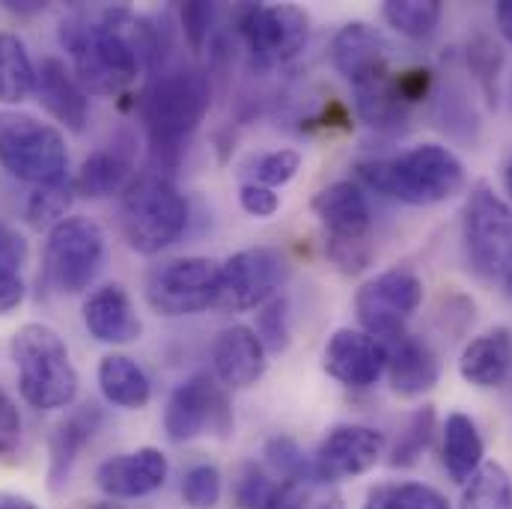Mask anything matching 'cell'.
<instances>
[{
    "label": "cell",
    "mask_w": 512,
    "mask_h": 509,
    "mask_svg": "<svg viewBox=\"0 0 512 509\" xmlns=\"http://www.w3.org/2000/svg\"><path fill=\"white\" fill-rule=\"evenodd\" d=\"M236 426L224 384L209 373H197L179 384L164 408V432L173 444H188L200 435L227 438Z\"/></svg>",
    "instance_id": "obj_12"
},
{
    "label": "cell",
    "mask_w": 512,
    "mask_h": 509,
    "mask_svg": "<svg viewBox=\"0 0 512 509\" xmlns=\"http://www.w3.org/2000/svg\"><path fill=\"white\" fill-rule=\"evenodd\" d=\"M36 99L39 105L69 131H84L90 120V96L78 84L72 66L60 57H45L36 69Z\"/></svg>",
    "instance_id": "obj_21"
},
{
    "label": "cell",
    "mask_w": 512,
    "mask_h": 509,
    "mask_svg": "<svg viewBox=\"0 0 512 509\" xmlns=\"http://www.w3.org/2000/svg\"><path fill=\"white\" fill-rule=\"evenodd\" d=\"M9 355L18 373L21 399L39 411L66 408L78 396V370L66 340L42 322H27L12 334Z\"/></svg>",
    "instance_id": "obj_4"
},
{
    "label": "cell",
    "mask_w": 512,
    "mask_h": 509,
    "mask_svg": "<svg viewBox=\"0 0 512 509\" xmlns=\"http://www.w3.org/2000/svg\"><path fill=\"white\" fill-rule=\"evenodd\" d=\"M221 283V262L209 256H179L152 268L146 298L155 313L179 319L215 307Z\"/></svg>",
    "instance_id": "obj_11"
},
{
    "label": "cell",
    "mask_w": 512,
    "mask_h": 509,
    "mask_svg": "<svg viewBox=\"0 0 512 509\" xmlns=\"http://www.w3.org/2000/svg\"><path fill=\"white\" fill-rule=\"evenodd\" d=\"M236 30L259 72L283 69L310 42V18L295 3H248L236 12Z\"/></svg>",
    "instance_id": "obj_8"
},
{
    "label": "cell",
    "mask_w": 512,
    "mask_h": 509,
    "mask_svg": "<svg viewBox=\"0 0 512 509\" xmlns=\"http://www.w3.org/2000/svg\"><path fill=\"white\" fill-rule=\"evenodd\" d=\"M265 459H268V465L280 474V480L298 477V474H304V471H310V468H313V465H310V459H304L301 447H298L292 438H286V435H277V438H271V441H268V447H265Z\"/></svg>",
    "instance_id": "obj_41"
},
{
    "label": "cell",
    "mask_w": 512,
    "mask_h": 509,
    "mask_svg": "<svg viewBox=\"0 0 512 509\" xmlns=\"http://www.w3.org/2000/svg\"><path fill=\"white\" fill-rule=\"evenodd\" d=\"M21 301H24V283H21V277L0 274V316L12 313Z\"/></svg>",
    "instance_id": "obj_45"
},
{
    "label": "cell",
    "mask_w": 512,
    "mask_h": 509,
    "mask_svg": "<svg viewBox=\"0 0 512 509\" xmlns=\"http://www.w3.org/2000/svg\"><path fill=\"white\" fill-rule=\"evenodd\" d=\"M298 170H301V152L298 149H274L256 161L254 182L277 191V188L289 185L298 176Z\"/></svg>",
    "instance_id": "obj_39"
},
{
    "label": "cell",
    "mask_w": 512,
    "mask_h": 509,
    "mask_svg": "<svg viewBox=\"0 0 512 509\" xmlns=\"http://www.w3.org/2000/svg\"><path fill=\"white\" fill-rule=\"evenodd\" d=\"M384 453V435L370 429V426H337L331 429L322 444L316 447L310 465L313 471L328 480V483H340V480H352L361 477L367 471H373L379 465Z\"/></svg>",
    "instance_id": "obj_15"
},
{
    "label": "cell",
    "mask_w": 512,
    "mask_h": 509,
    "mask_svg": "<svg viewBox=\"0 0 512 509\" xmlns=\"http://www.w3.org/2000/svg\"><path fill=\"white\" fill-rule=\"evenodd\" d=\"M355 173L376 194L405 206L447 203L465 188V164L453 149L438 143H423L393 158L358 161Z\"/></svg>",
    "instance_id": "obj_3"
},
{
    "label": "cell",
    "mask_w": 512,
    "mask_h": 509,
    "mask_svg": "<svg viewBox=\"0 0 512 509\" xmlns=\"http://www.w3.org/2000/svg\"><path fill=\"white\" fill-rule=\"evenodd\" d=\"M0 509H39L33 501H27V498H18V495H6V492H0Z\"/></svg>",
    "instance_id": "obj_47"
},
{
    "label": "cell",
    "mask_w": 512,
    "mask_h": 509,
    "mask_svg": "<svg viewBox=\"0 0 512 509\" xmlns=\"http://www.w3.org/2000/svg\"><path fill=\"white\" fill-rule=\"evenodd\" d=\"M268 509H343V495L337 492V483L322 480L310 468L298 477L280 480Z\"/></svg>",
    "instance_id": "obj_29"
},
{
    "label": "cell",
    "mask_w": 512,
    "mask_h": 509,
    "mask_svg": "<svg viewBox=\"0 0 512 509\" xmlns=\"http://www.w3.org/2000/svg\"><path fill=\"white\" fill-rule=\"evenodd\" d=\"M6 9L15 12V15H33V12L45 9V3H36V0H27V3H6Z\"/></svg>",
    "instance_id": "obj_48"
},
{
    "label": "cell",
    "mask_w": 512,
    "mask_h": 509,
    "mask_svg": "<svg viewBox=\"0 0 512 509\" xmlns=\"http://www.w3.org/2000/svg\"><path fill=\"white\" fill-rule=\"evenodd\" d=\"M99 387L111 405L126 408V411H137L152 399V384H149V376L143 373V367L120 352H111L102 358Z\"/></svg>",
    "instance_id": "obj_27"
},
{
    "label": "cell",
    "mask_w": 512,
    "mask_h": 509,
    "mask_svg": "<svg viewBox=\"0 0 512 509\" xmlns=\"http://www.w3.org/2000/svg\"><path fill=\"white\" fill-rule=\"evenodd\" d=\"M185 224L188 203L164 173H140L120 194V230L134 254H161L185 233Z\"/></svg>",
    "instance_id": "obj_5"
},
{
    "label": "cell",
    "mask_w": 512,
    "mask_h": 509,
    "mask_svg": "<svg viewBox=\"0 0 512 509\" xmlns=\"http://www.w3.org/2000/svg\"><path fill=\"white\" fill-rule=\"evenodd\" d=\"M432 429H435V411H432V405H423L420 411H414L405 432L399 435V441L390 453V465L393 468H411L423 456V450L429 447Z\"/></svg>",
    "instance_id": "obj_35"
},
{
    "label": "cell",
    "mask_w": 512,
    "mask_h": 509,
    "mask_svg": "<svg viewBox=\"0 0 512 509\" xmlns=\"http://www.w3.org/2000/svg\"><path fill=\"white\" fill-rule=\"evenodd\" d=\"M512 373V334L507 328L474 337L459 358V376L471 387L492 390L504 387Z\"/></svg>",
    "instance_id": "obj_25"
},
{
    "label": "cell",
    "mask_w": 512,
    "mask_h": 509,
    "mask_svg": "<svg viewBox=\"0 0 512 509\" xmlns=\"http://www.w3.org/2000/svg\"><path fill=\"white\" fill-rule=\"evenodd\" d=\"M170 462L158 447H140L131 453H120L99 465L96 486L111 501H137L158 492L167 483Z\"/></svg>",
    "instance_id": "obj_18"
},
{
    "label": "cell",
    "mask_w": 512,
    "mask_h": 509,
    "mask_svg": "<svg viewBox=\"0 0 512 509\" xmlns=\"http://www.w3.org/2000/svg\"><path fill=\"white\" fill-rule=\"evenodd\" d=\"M313 215L322 224L325 256L340 274H361L373 265V212L358 182H334L313 197Z\"/></svg>",
    "instance_id": "obj_6"
},
{
    "label": "cell",
    "mask_w": 512,
    "mask_h": 509,
    "mask_svg": "<svg viewBox=\"0 0 512 509\" xmlns=\"http://www.w3.org/2000/svg\"><path fill=\"white\" fill-rule=\"evenodd\" d=\"M459 509H512V477L501 462H483L465 483Z\"/></svg>",
    "instance_id": "obj_31"
},
{
    "label": "cell",
    "mask_w": 512,
    "mask_h": 509,
    "mask_svg": "<svg viewBox=\"0 0 512 509\" xmlns=\"http://www.w3.org/2000/svg\"><path fill=\"white\" fill-rule=\"evenodd\" d=\"M105 262V230L84 215H69L48 230L42 277L51 289L63 295H78L90 289Z\"/></svg>",
    "instance_id": "obj_9"
},
{
    "label": "cell",
    "mask_w": 512,
    "mask_h": 509,
    "mask_svg": "<svg viewBox=\"0 0 512 509\" xmlns=\"http://www.w3.org/2000/svg\"><path fill=\"white\" fill-rule=\"evenodd\" d=\"M384 355H387V379L396 396L402 399H414V396H423L429 393L438 376H441V364H438V355L432 352V346L414 334H399L393 340L382 343Z\"/></svg>",
    "instance_id": "obj_20"
},
{
    "label": "cell",
    "mask_w": 512,
    "mask_h": 509,
    "mask_svg": "<svg viewBox=\"0 0 512 509\" xmlns=\"http://www.w3.org/2000/svg\"><path fill=\"white\" fill-rule=\"evenodd\" d=\"M322 367L325 373L352 390H367L379 384L387 367L382 343L373 340L361 328H340L331 334L322 352Z\"/></svg>",
    "instance_id": "obj_16"
},
{
    "label": "cell",
    "mask_w": 512,
    "mask_h": 509,
    "mask_svg": "<svg viewBox=\"0 0 512 509\" xmlns=\"http://www.w3.org/2000/svg\"><path fill=\"white\" fill-rule=\"evenodd\" d=\"M99 426H102V408L96 402L75 408L66 420H60L54 426V432L48 438V486H51V492H63L69 486L78 456L93 441Z\"/></svg>",
    "instance_id": "obj_22"
},
{
    "label": "cell",
    "mask_w": 512,
    "mask_h": 509,
    "mask_svg": "<svg viewBox=\"0 0 512 509\" xmlns=\"http://www.w3.org/2000/svg\"><path fill=\"white\" fill-rule=\"evenodd\" d=\"M498 283H501L504 295H507V298H510V301H512V262H510V265H507V271L501 274V280H498Z\"/></svg>",
    "instance_id": "obj_49"
},
{
    "label": "cell",
    "mask_w": 512,
    "mask_h": 509,
    "mask_svg": "<svg viewBox=\"0 0 512 509\" xmlns=\"http://www.w3.org/2000/svg\"><path fill=\"white\" fill-rule=\"evenodd\" d=\"M27 256H30V245L24 233L0 218V274L18 277V271L27 265Z\"/></svg>",
    "instance_id": "obj_42"
},
{
    "label": "cell",
    "mask_w": 512,
    "mask_h": 509,
    "mask_svg": "<svg viewBox=\"0 0 512 509\" xmlns=\"http://www.w3.org/2000/svg\"><path fill=\"white\" fill-rule=\"evenodd\" d=\"M134 146H137L134 137L123 131L114 137V143L87 155L75 176V194L90 197V200H105V197L123 194L131 182V170H134V152H137Z\"/></svg>",
    "instance_id": "obj_24"
},
{
    "label": "cell",
    "mask_w": 512,
    "mask_h": 509,
    "mask_svg": "<svg viewBox=\"0 0 512 509\" xmlns=\"http://www.w3.org/2000/svg\"><path fill=\"white\" fill-rule=\"evenodd\" d=\"M256 337L262 340L265 352H286L289 349V337H292V322H289V301L283 295L268 298L259 313H256Z\"/></svg>",
    "instance_id": "obj_36"
},
{
    "label": "cell",
    "mask_w": 512,
    "mask_h": 509,
    "mask_svg": "<svg viewBox=\"0 0 512 509\" xmlns=\"http://www.w3.org/2000/svg\"><path fill=\"white\" fill-rule=\"evenodd\" d=\"M36 93V66L15 33H0V105H21Z\"/></svg>",
    "instance_id": "obj_28"
},
{
    "label": "cell",
    "mask_w": 512,
    "mask_h": 509,
    "mask_svg": "<svg viewBox=\"0 0 512 509\" xmlns=\"http://www.w3.org/2000/svg\"><path fill=\"white\" fill-rule=\"evenodd\" d=\"M331 66L352 84V90L364 87L393 72L390 45L376 27L352 21L331 39Z\"/></svg>",
    "instance_id": "obj_17"
},
{
    "label": "cell",
    "mask_w": 512,
    "mask_h": 509,
    "mask_svg": "<svg viewBox=\"0 0 512 509\" xmlns=\"http://www.w3.org/2000/svg\"><path fill=\"white\" fill-rule=\"evenodd\" d=\"M277 486L280 483H274L265 468H259L256 462H248L236 480V504L239 509H268L277 495Z\"/></svg>",
    "instance_id": "obj_38"
},
{
    "label": "cell",
    "mask_w": 512,
    "mask_h": 509,
    "mask_svg": "<svg viewBox=\"0 0 512 509\" xmlns=\"http://www.w3.org/2000/svg\"><path fill=\"white\" fill-rule=\"evenodd\" d=\"M495 21H498V30L501 36L512 45V0H501L495 3Z\"/></svg>",
    "instance_id": "obj_46"
},
{
    "label": "cell",
    "mask_w": 512,
    "mask_h": 509,
    "mask_svg": "<svg viewBox=\"0 0 512 509\" xmlns=\"http://www.w3.org/2000/svg\"><path fill=\"white\" fill-rule=\"evenodd\" d=\"M504 185H507V194H510L512 200V158L510 164H507V170H504Z\"/></svg>",
    "instance_id": "obj_50"
},
{
    "label": "cell",
    "mask_w": 512,
    "mask_h": 509,
    "mask_svg": "<svg viewBox=\"0 0 512 509\" xmlns=\"http://www.w3.org/2000/svg\"><path fill=\"white\" fill-rule=\"evenodd\" d=\"M286 277L283 256L271 248H248L221 262V283L215 310L224 313H242L262 307L268 298L277 295L280 283Z\"/></svg>",
    "instance_id": "obj_14"
},
{
    "label": "cell",
    "mask_w": 512,
    "mask_h": 509,
    "mask_svg": "<svg viewBox=\"0 0 512 509\" xmlns=\"http://www.w3.org/2000/svg\"><path fill=\"white\" fill-rule=\"evenodd\" d=\"M462 245L471 271L483 280H501L512 262V209L489 182L471 185L462 212Z\"/></svg>",
    "instance_id": "obj_10"
},
{
    "label": "cell",
    "mask_w": 512,
    "mask_h": 509,
    "mask_svg": "<svg viewBox=\"0 0 512 509\" xmlns=\"http://www.w3.org/2000/svg\"><path fill=\"white\" fill-rule=\"evenodd\" d=\"M75 200V179H57L48 185H36L27 200H24V218L30 227L42 230V227H57L63 218H69L66 212L72 209Z\"/></svg>",
    "instance_id": "obj_32"
},
{
    "label": "cell",
    "mask_w": 512,
    "mask_h": 509,
    "mask_svg": "<svg viewBox=\"0 0 512 509\" xmlns=\"http://www.w3.org/2000/svg\"><path fill=\"white\" fill-rule=\"evenodd\" d=\"M364 509H450V504L423 483H382L367 492Z\"/></svg>",
    "instance_id": "obj_34"
},
{
    "label": "cell",
    "mask_w": 512,
    "mask_h": 509,
    "mask_svg": "<svg viewBox=\"0 0 512 509\" xmlns=\"http://www.w3.org/2000/svg\"><path fill=\"white\" fill-rule=\"evenodd\" d=\"M212 370L224 387L245 390L268 370V352L251 325H230L212 346Z\"/></svg>",
    "instance_id": "obj_19"
},
{
    "label": "cell",
    "mask_w": 512,
    "mask_h": 509,
    "mask_svg": "<svg viewBox=\"0 0 512 509\" xmlns=\"http://www.w3.org/2000/svg\"><path fill=\"white\" fill-rule=\"evenodd\" d=\"M21 444V417L9 393L0 387V459H9Z\"/></svg>",
    "instance_id": "obj_43"
},
{
    "label": "cell",
    "mask_w": 512,
    "mask_h": 509,
    "mask_svg": "<svg viewBox=\"0 0 512 509\" xmlns=\"http://www.w3.org/2000/svg\"><path fill=\"white\" fill-rule=\"evenodd\" d=\"M90 509H126L123 504H114V501H102V504H93Z\"/></svg>",
    "instance_id": "obj_51"
},
{
    "label": "cell",
    "mask_w": 512,
    "mask_h": 509,
    "mask_svg": "<svg viewBox=\"0 0 512 509\" xmlns=\"http://www.w3.org/2000/svg\"><path fill=\"white\" fill-rule=\"evenodd\" d=\"M444 6L438 0H387L382 18L405 39H429L441 24Z\"/></svg>",
    "instance_id": "obj_30"
},
{
    "label": "cell",
    "mask_w": 512,
    "mask_h": 509,
    "mask_svg": "<svg viewBox=\"0 0 512 509\" xmlns=\"http://www.w3.org/2000/svg\"><path fill=\"white\" fill-rule=\"evenodd\" d=\"M134 21L126 6L78 9L60 24V45L87 96H123L143 72L134 45Z\"/></svg>",
    "instance_id": "obj_1"
},
{
    "label": "cell",
    "mask_w": 512,
    "mask_h": 509,
    "mask_svg": "<svg viewBox=\"0 0 512 509\" xmlns=\"http://www.w3.org/2000/svg\"><path fill=\"white\" fill-rule=\"evenodd\" d=\"M221 492H224V480L215 465H194L182 477V501L191 509L218 507Z\"/></svg>",
    "instance_id": "obj_37"
},
{
    "label": "cell",
    "mask_w": 512,
    "mask_h": 509,
    "mask_svg": "<svg viewBox=\"0 0 512 509\" xmlns=\"http://www.w3.org/2000/svg\"><path fill=\"white\" fill-rule=\"evenodd\" d=\"M483 456H486V444H483L477 423L468 414L453 411L444 420V468H447V474L465 486L486 462Z\"/></svg>",
    "instance_id": "obj_26"
},
{
    "label": "cell",
    "mask_w": 512,
    "mask_h": 509,
    "mask_svg": "<svg viewBox=\"0 0 512 509\" xmlns=\"http://www.w3.org/2000/svg\"><path fill=\"white\" fill-rule=\"evenodd\" d=\"M84 325L99 343L108 346H128L143 334V322L131 304V295L120 283H105L90 292L84 301Z\"/></svg>",
    "instance_id": "obj_23"
},
{
    "label": "cell",
    "mask_w": 512,
    "mask_h": 509,
    "mask_svg": "<svg viewBox=\"0 0 512 509\" xmlns=\"http://www.w3.org/2000/svg\"><path fill=\"white\" fill-rule=\"evenodd\" d=\"M423 304V280L408 268H390L367 280L355 295V313L361 331L387 343L408 331V319Z\"/></svg>",
    "instance_id": "obj_13"
},
{
    "label": "cell",
    "mask_w": 512,
    "mask_h": 509,
    "mask_svg": "<svg viewBox=\"0 0 512 509\" xmlns=\"http://www.w3.org/2000/svg\"><path fill=\"white\" fill-rule=\"evenodd\" d=\"M239 203L248 215L254 218H271L277 209H280V194L274 188H265V185H256V182H248L242 185L239 191Z\"/></svg>",
    "instance_id": "obj_44"
},
{
    "label": "cell",
    "mask_w": 512,
    "mask_h": 509,
    "mask_svg": "<svg viewBox=\"0 0 512 509\" xmlns=\"http://www.w3.org/2000/svg\"><path fill=\"white\" fill-rule=\"evenodd\" d=\"M468 72L474 75V81L480 84L486 105L495 108L498 96H501V72H504V48L492 39V36H474L468 42Z\"/></svg>",
    "instance_id": "obj_33"
},
{
    "label": "cell",
    "mask_w": 512,
    "mask_h": 509,
    "mask_svg": "<svg viewBox=\"0 0 512 509\" xmlns=\"http://www.w3.org/2000/svg\"><path fill=\"white\" fill-rule=\"evenodd\" d=\"M182 15V30H185V39L191 45V51H206L209 39H212V30H215V18H218V6L215 3H185L179 9Z\"/></svg>",
    "instance_id": "obj_40"
},
{
    "label": "cell",
    "mask_w": 512,
    "mask_h": 509,
    "mask_svg": "<svg viewBox=\"0 0 512 509\" xmlns=\"http://www.w3.org/2000/svg\"><path fill=\"white\" fill-rule=\"evenodd\" d=\"M209 105L212 81L203 69L179 66L155 72V78L137 99V114L152 149L155 173L173 170L179 164L188 140L206 120Z\"/></svg>",
    "instance_id": "obj_2"
},
{
    "label": "cell",
    "mask_w": 512,
    "mask_h": 509,
    "mask_svg": "<svg viewBox=\"0 0 512 509\" xmlns=\"http://www.w3.org/2000/svg\"><path fill=\"white\" fill-rule=\"evenodd\" d=\"M0 167L33 188L66 179L69 149L63 131L21 111H0Z\"/></svg>",
    "instance_id": "obj_7"
}]
</instances>
